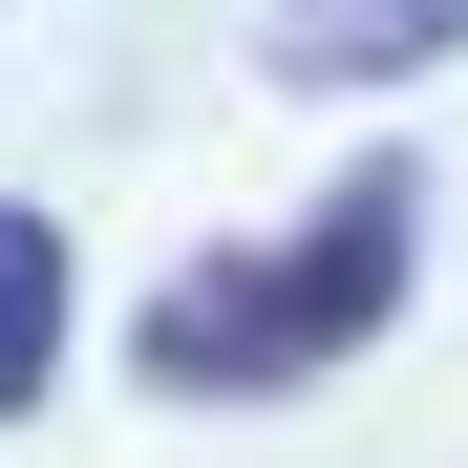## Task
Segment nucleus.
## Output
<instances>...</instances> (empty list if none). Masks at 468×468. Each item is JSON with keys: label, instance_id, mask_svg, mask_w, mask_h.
<instances>
[{"label": "nucleus", "instance_id": "nucleus-1", "mask_svg": "<svg viewBox=\"0 0 468 468\" xmlns=\"http://www.w3.org/2000/svg\"><path fill=\"white\" fill-rule=\"evenodd\" d=\"M405 277H426V171L383 149V171H341L298 234H234V256H192L171 298H149V383L171 405H277V383H320L362 362L383 320H405Z\"/></svg>", "mask_w": 468, "mask_h": 468}, {"label": "nucleus", "instance_id": "nucleus-3", "mask_svg": "<svg viewBox=\"0 0 468 468\" xmlns=\"http://www.w3.org/2000/svg\"><path fill=\"white\" fill-rule=\"evenodd\" d=\"M64 298H86V277H64V213H22V192H0V426L64 383Z\"/></svg>", "mask_w": 468, "mask_h": 468}, {"label": "nucleus", "instance_id": "nucleus-2", "mask_svg": "<svg viewBox=\"0 0 468 468\" xmlns=\"http://www.w3.org/2000/svg\"><path fill=\"white\" fill-rule=\"evenodd\" d=\"M468 43V0H277V86H405Z\"/></svg>", "mask_w": 468, "mask_h": 468}]
</instances>
